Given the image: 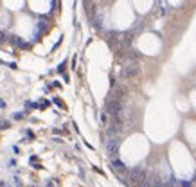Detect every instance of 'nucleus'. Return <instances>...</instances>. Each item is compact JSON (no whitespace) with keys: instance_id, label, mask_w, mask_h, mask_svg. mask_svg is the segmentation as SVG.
Instances as JSON below:
<instances>
[{"instance_id":"nucleus-1","label":"nucleus","mask_w":196,"mask_h":187,"mask_svg":"<svg viewBox=\"0 0 196 187\" xmlns=\"http://www.w3.org/2000/svg\"><path fill=\"white\" fill-rule=\"evenodd\" d=\"M25 106H27V108H31V110H34V108H36V103H31V101H27V103H25Z\"/></svg>"},{"instance_id":"nucleus-2","label":"nucleus","mask_w":196,"mask_h":187,"mask_svg":"<svg viewBox=\"0 0 196 187\" xmlns=\"http://www.w3.org/2000/svg\"><path fill=\"white\" fill-rule=\"evenodd\" d=\"M2 42H6V34H4V32H0V43Z\"/></svg>"},{"instance_id":"nucleus-3","label":"nucleus","mask_w":196,"mask_h":187,"mask_svg":"<svg viewBox=\"0 0 196 187\" xmlns=\"http://www.w3.org/2000/svg\"><path fill=\"white\" fill-rule=\"evenodd\" d=\"M23 115L25 114H15V119H23Z\"/></svg>"},{"instance_id":"nucleus-4","label":"nucleus","mask_w":196,"mask_h":187,"mask_svg":"<svg viewBox=\"0 0 196 187\" xmlns=\"http://www.w3.org/2000/svg\"><path fill=\"white\" fill-rule=\"evenodd\" d=\"M6 106V103H4V99H0V108H4Z\"/></svg>"}]
</instances>
